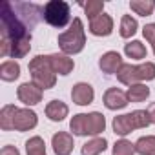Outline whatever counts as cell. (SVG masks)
I'll return each mask as SVG.
<instances>
[{
	"mask_svg": "<svg viewBox=\"0 0 155 155\" xmlns=\"http://www.w3.org/2000/svg\"><path fill=\"white\" fill-rule=\"evenodd\" d=\"M17 8L9 2L2 4L0 15V55L22 58L31 49V31L18 18Z\"/></svg>",
	"mask_w": 155,
	"mask_h": 155,
	"instance_id": "obj_1",
	"label": "cell"
},
{
	"mask_svg": "<svg viewBox=\"0 0 155 155\" xmlns=\"http://www.w3.org/2000/svg\"><path fill=\"white\" fill-rule=\"evenodd\" d=\"M99 66H101V69H102L104 73L113 75V73H119V69H120L124 64H122V57H120L117 51H108V53H104V55L101 57Z\"/></svg>",
	"mask_w": 155,
	"mask_h": 155,
	"instance_id": "obj_12",
	"label": "cell"
},
{
	"mask_svg": "<svg viewBox=\"0 0 155 155\" xmlns=\"http://www.w3.org/2000/svg\"><path fill=\"white\" fill-rule=\"evenodd\" d=\"M20 77V64L15 62V60H6L0 66V79L6 81V82H11V81H17Z\"/></svg>",
	"mask_w": 155,
	"mask_h": 155,
	"instance_id": "obj_17",
	"label": "cell"
},
{
	"mask_svg": "<svg viewBox=\"0 0 155 155\" xmlns=\"http://www.w3.org/2000/svg\"><path fill=\"white\" fill-rule=\"evenodd\" d=\"M113 155H135V144L126 139H120L113 144Z\"/></svg>",
	"mask_w": 155,
	"mask_h": 155,
	"instance_id": "obj_28",
	"label": "cell"
},
{
	"mask_svg": "<svg viewBox=\"0 0 155 155\" xmlns=\"http://www.w3.org/2000/svg\"><path fill=\"white\" fill-rule=\"evenodd\" d=\"M124 53H126L130 58H137V60H140V58L146 57V48H144L142 42L133 40V42H130V44L124 46Z\"/></svg>",
	"mask_w": 155,
	"mask_h": 155,
	"instance_id": "obj_25",
	"label": "cell"
},
{
	"mask_svg": "<svg viewBox=\"0 0 155 155\" xmlns=\"http://www.w3.org/2000/svg\"><path fill=\"white\" fill-rule=\"evenodd\" d=\"M106 146H108V140L104 137H95L82 146V155H99L106 150Z\"/></svg>",
	"mask_w": 155,
	"mask_h": 155,
	"instance_id": "obj_18",
	"label": "cell"
},
{
	"mask_svg": "<svg viewBox=\"0 0 155 155\" xmlns=\"http://www.w3.org/2000/svg\"><path fill=\"white\" fill-rule=\"evenodd\" d=\"M38 119H37V113L28 110V108H18L17 110V115H15V120H13V130L17 131H28V130H33L37 126Z\"/></svg>",
	"mask_w": 155,
	"mask_h": 155,
	"instance_id": "obj_7",
	"label": "cell"
},
{
	"mask_svg": "<svg viewBox=\"0 0 155 155\" xmlns=\"http://www.w3.org/2000/svg\"><path fill=\"white\" fill-rule=\"evenodd\" d=\"M58 46L66 55H75L84 49L86 35H84V26L81 18H73L69 29L58 35Z\"/></svg>",
	"mask_w": 155,
	"mask_h": 155,
	"instance_id": "obj_3",
	"label": "cell"
},
{
	"mask_svg": "<svg viewBox=\"0 0 155 155\" xmlns=\"http://www.w3.org/2000/svg\"><path fill=\"white\" fill-rule=\"evenodd\" d=\"M29 73H31L33 84L38 86L40 90H49L57 82V73L51 68L49 55H37L35 58H31Z\"/></svg>",
	"mask_w": 155,
	"mask_h": 155,
	"instance_id": "obj_2",
	"label": "cell"
},
{
	"mask_svg": "<svg viewBox=\"0 0 155 155\" xmlns=\"http://www.w3.org/2000/svg\"><path fill=\"white\" fill-rule=\"evenodd\" d=\"M142 35L150 44H155V24H146L142 29Z\"/></svg>",
	"mask_w": 155,
	"mask_h": 155,
	"instance_id": "obj_29",
	"label": "cell"
},
{
	"mask_svg": "<svg viewBox=\"0 0 155 155\" xmlns=\"http://www.w3.org/2000/svg\"><path fill=\"white\" fill-rule=\"evenodd\" d=\"M137 20L131 15H124L120 18V37L122 38H131L137 33Z\"/></svg>",
	"mask_w": 155,
	"mask_h": 155,
	"instance_id": "obj_22",
	"label": "cell"
},
{
	"mask_svg": "<svg viewBox=\"0 0 155 155\" xmlns=\"http://www.w3.org/2000/svg\"><path fill=\"white\" fill-rule=\"evenodd\" d=\"M93 88L86 82H79V84H75L73 90H71V99L75 104H79V106H88L93 102Z\"/></svg>",
	"mask_w": 155,
	"mask_h": 155,
	"instance_id": "obj_10",
	"label": "cell"
},
{
	"mask_svg": "<svg viewBox=\"0 0 155 155\" xmlns=\"http://www.w3.org/2000/svg\"><path fill=\"white\" fill-rule=\"evenodd\" d=\"M17 95H18V101L24 102L26 106H35L42 101V90L35 84H29V82L20 84Z\"/></svg>",
	"mask_w": 155,
	"mask_h": 155,
	"instance_id": "obj_8",
	"label": "cell"
},
{
	"mask_svg": "<svg viewBox=\"0 0 155 155\" xmlns=\"http://www.w3.org/2000/svg\"><path fill=\"white\" fill-rule=\"evenodd\" d=\"M44 20L53 28H64L69 22V6L62 0H51L42 8Z\"/></svg>",
	"mask_w": 155,
	"mask_h": 155,
	"instance_id": "obj_6",
	"label": "cell"
},
{
	"mask_svg": "<svg viewBox=\"0 0 155 155\" xmlns=\"http://www.w3.org/2000/svg\"><path fill=\"white\" fill-rule=\"evenodd\" d=\"M153 53H155V44H153Z\"/></svg>",
	"mask_w": 155,
	"mask_h": 155,
	"instance_id": "obj_32",
	"label": "cell"
},
{
	"mask_svg": "<svg viewBox=\"0 0 155 155\" xmlns=\"http://www.w3.org/2000/svg\"><path fill=\"white\" fill-rule=\"evenodd\" d=\"M51 146H53V151L57 155H69L73 151V137L66 131H58L53 135Z\"/></svg>",
	"mask_w": 155,
	"mask_h": 155,
	"instance_id": "obj_13",
	"label": "cell"
},
{
	"mask_svg": "<svg viewBox=\"0 0 155 155\" xmlns=\"http://www.w3.org/2000/svg\"><path fill=\"white\" fill-rule=\"evenodd\" d=\"M148 113H150L151 124H155V102H151V104H150V108H148Z\"/></svg>",
	"mask_w": 155,
	"mask_h": 155,
	"instance_id": "obj_31",
	"label": "cell"
},
{
	"mask_svg": "<svg viewBox=\"0 0 155 155\" xmlns=\"http://www.w3.org/2000/svg\"><path fill=\"white\" fill-rule=\"evenodd\" d=\"M151 124V119H150V113L148 110H135L131 113H126V115H119L113 119V131L120 137L131 133L133 130H139V128H148Z\"/></svg>",
	"mask_w": 155,
	"mask_h": 155,
	"instance_id": "obj_4",
	"label": "cell"
},
{
	"mask_svg": "<svg viewBox=\"0 0 155 155\" xmlns=\"http://www.w3.org/2000/svg\"><path fill=\"white\" fill-rule=\"evenodd\" d=\"M102 9H104V2H102V0H88V4H84V11H86L90 20H93L99 15H102Z\"/></svg>",
	"mask_w": 155,
	"mask_h": 155,
	"instance_id": "obj_27",
	"label": "cell"
},
{
	"mask_svg": "<svg viewBox=\"0 0 155 155\" xmlns=\"http://www.w3.org/2000/svg\"><path fill=\"white\" fill-rule=\"evenodd\" d=\"M0 155H20V151L15 146H4L0 150Z\"/></svg>",
	"mask_w": 155,
	"mask_h": 155,
	"instance_id": "obj_30",
	"label": "cell"
},
{
	"mask_svg": "<svg viewBox=\"0 0 155 155\" xmlns=\"http://www.w3.org/2000/svg\"><path fill=\"white\" fill-rule=\"evenodd\" d=\"M128 101L130 102H142L150 97V88L146 84H133L128 88Z\"/></svg>",
	"mask_w": 155,
	"mask_h": 155,
	"instance_id": "obj_19",
	"label": "cell"
},
{
	"mask_svg": "<svg viewBox=\"0 0 155 155\" xmlns=\"http://www.w3.org/2000/svg\"><path fill=\"white\" fill-rule=\"evenodd\" d=\"M113 31V20L110 15H99L97 18H93L90 22V33L95 37H108Z\"/></svg>",
	"mask_w": 155,
	"mask_h": 155,
	"instance_id": "obj_11",
	"label": "cell"
},
{
	"mask_svg": "<svg viewBox=\"0 0 155 155\" xmlns=\"http://www.w3.org/2000/svg\"><path fill=\"white\" fill-rule=\"evenodd\" d=\"M135 151L140 155H155V137L146 135L135 142Z\"/></svg>",
	"mask_w": 155,
	"mask_h": 155,
	"instance_id": "obj_20",
	"label": "cell"
},
{
	"mask_svg": "<svg viewBox=\"0 0 155 155\" xmlns=\"http://www.w3.org/2000/svg\"><path fill=\"white\" fill-rule=\"evenodd\" d=\"M26 151L28 155H46V144L42 137H31L26 142Z\"/></svg>",
	"mask_w": 155,
	"mask_h": 155,
	"instance_id": "obj_26",
	"label": "cell"
},
{
	"mask_svg": "<svg viewBox=\"0 0 155 155\" xmlns=\"http://www.w3.org/2000/svg\"><path fill=\"white\" fill-rule=\"evenodd\" d=\"M68 106L62 102V101H51L48 106H46V115L49 120L53 122H60L64 120V117H68Z\"/></svg>",
	"mask_w": 155,
	"mask_h": 155,
	"instance_id": "obj_16",
	"label": "cell"
},
{
	"mask_svg": "<svg viewBox=\"0 0 155 155\" xmlns=\"http://www.w3.org/2000/svg\"><path fill=\"white\" fill-rule=\"evenodd\" d=\"M17 110L13 104H8L2 108V111H0V126H2V130H13V120H15V115H17Z\"/></svg>",
	"mask_w": 155,
	"mask_h": 155,
	"instance_id": "obj_21",
	"label": "cell"
},
{
	"mask_svg": "<svg viewBox=\"0 0 155 155\" xmlns=\"http://www.w3.org/2000/svg\"><path fill=\"white\" fill-rule=\"evenodd\" d=\"M130 8H131V11H135L137 15L148 17V15L153 13L155 2H151V0H131V2H130Z\"/></svg>",
	"mask_w": 155,
	"mask_h": 155,
	"instance_id": "obj_23",
	"label": "cell"
},
{
	"mask_svg": "<svg viewBox=\"0 0 155 155\" xmlns=\"http://www.w3.org/2000/svg\"><path fill=\"white\" fill-rule=\"evenodd\" d=\"M69 128H71L73 135H77V137L88 135V131H86V113L73 115V119H71V122H69Z\"/></svg>",
	"mask_w": 155,
	"mask_h": 155,
	"instance_id": "obj_24",
	"label": "cell"
},
{
	"mask_svg": "<svg viewBox=\"0 0 155 155\" xmlns=\"http://www.w3.org/2000/svg\"><path fill=\"white\" fill-rule=\"evenodd\" d=\"M117 79L126 86H133L139 81H153L155 79V64L153 62H144L140 66L124 64L117 73Z\"/></svg>",
	"mask_w": 155,
	"mask_h": 155,
	"instance_id": "obj_5",
	"label": "cell"
},
{
	"mask_svg": "<svg viewBox=\"0 0 155 155\" xmlns=\"http://www.w3.org/2000/svg\"><path fill=\"white\" fill-rule=\"evenodd\" d=\"M49 62H51L53 71L58 73V75H69L73 71V68H75L73 58H69L68 55H58V53L49 55Z\"/></svg>",
	"mask_w": 155,
	"mask_h": 155,
	"instance_id": "obj_14",
	"label": "cell"
},
{
	"mask_svg": "<svg viewBox=\"0 0 155 155\" xmlns=\"http://www.w3.org/2000/svg\"><path fill=\"white\" fill-rule=\"evenodd\" d=\"M106 128V119L102 113L99 111H91V113H86V131L88 135H99L102 133Z\"/></svg>",
	"mask_w": 155,
	"mask_h": 155,
	"instance_id": "obj_15",
	"label": "cell"
},
{
	"mask_svg": "<svg viewBox=\"0 0 155 155\" xmlns=\"http://www.w3.org/2000/svg\"><path fill=\"white\" fill-rule=\"evenodd\" d=\"M128 95L119 88H110L104 93V106L108 110H122L128 106Z\"/></svg>",
	"mask_w": 155,
	"mask_h": 155,
	"instance_id": "obj_9",
	"label": "cell"
}]
</instances>
